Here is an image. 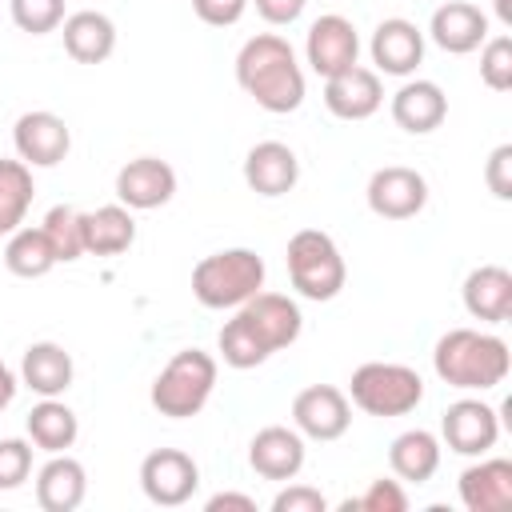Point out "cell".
Masks as SVG:
<instances>
[{"mask_svg":"<svg viewBox=\"0 0 512 512\" xmlns=\"http://www.w3.org/2000/svg\"><path fill=\"white\" fill-rule=\"evenodd\" d=\"M288 280L292 288L304 296V300H336L344 280H348V268H344V256L336 248V240L320 228H300L292 240H288Z\"/></svg>","mask_w":512,"mask_h":512,"instance_id":"8992f818","label":"cell"},{"mask_svg":"<svg viewBox=\"0 0 512 512\" xmlns=\"http://www.w3.org/2000/svg\"><path fill=\"white\" fill-rule=\"evenodd\" d=\"M248 464H252L256 476L288 484V480H296L300 468H304V436H300L296 428H288V424H268V428H260V432L252 436V444H248Z\"/></svg>","mask_w":512,"mask_h":512,"instance_id":"e0dca14e","label":"cell"},{"mask_svg":"<svg viewBox=\"0 0 512 512\" xmlns=\"http://www.w3.org/2000/svg\"><path fill=\"white\" fill-rule=\"evenodd\" d=\"M232 320L252 336V344H256L264 356H272V352L296 344V340H300V328H304L300 304H296L292 296H284V292H264V288H260L256 296H248V300L236 308Z\"/></svg>","mask_w":512,"mask_h":512,"instance_id":"52a82bcc","label":"cell"},{"mask_svg":"<svg viewBox=\"0 0 512 512\" xmlns=\"http://www.w3.org/2000/svg\"><path fill=\"white\" fill-rule=\"evenodd\" d=\"M368 208L380 216V220H412L416 212H424L428 204V180L416 172V168H404V164H384L368 176Z\"/></svg>","mask_w":512,"mask_h":512,"instance_id":"30bf717a","label":"cell"},{"mask_svg":"<svg viewBox=\"0 0 512 512\" xmlns=\"http://www.w3.org/2000/svg\"><path fill=\"white\" fill-rule=\"evenodd\" d=\"M396 128L412 132V136H428L444 124L448 116V96L436 80H404L396 92H392V104H388Z\"/></svg>","mask_w":512,"mask_h":512,"instance_id":"ffe728a7","label":"cell"},{"mask_svg":"<svg viewBox=\"0 0 512 512\" xmlns=\"http://www.w3.org/2000/svg\"><path fill=\"white\" fill-rule=\"evenodd\" d=\"M492 4H496L500 24H504V28H512V0H492Z\"/></svg>","mask_w":512,"mask_h":512,"instance_id":"b9f144b4","label":"cell"},{"mask_svg":"<svg viewBox=\"0 0 512 512\" xmlns=\"http://www.w3.org/2000/svg\"><path fill=\"white\" fill-rule=\"evenodd\" d=\"M40 232L48 236L56 264H72V260H80V256H84V240H80V212H76V208H68V204L48 208V216H44Z\"/></svg>","mask_w":512,"mask_h":512,"instance_id":"4dcf8cb0","label":"cell"},{"mask_svg":"<svg viewBox=\"0 0 512 512\" xmlns=\"http://www.w3.org/2000/svg\"><path fill=\"white\" fill-rule=\"evenodd\" d=\"M212 388H216V356L204 348H180L152 380L148 400L160 416L188 420L208 404Z\"/></svg>","mask_w":512,"mask_h":512,"instance_id":"3957f363","label":"cell"},{"mask_svg":"<svg viewBox=\"0 0 512 512\" xmlns=\"http://www.w3.org/2000/svg\"><path fill=\"white\" fill-rule=\"evenodd\" d=\"M380 104H384V84L376 68L352 64L324 80V108L336 120H368L380 112Z\"/></svg>","mask_w":512,"mask_h":512,"instance_id":"9a60e30c","label":"cell"},{"mask_svg":"<svg viewBox=\"0 0 512 512\" xmlns=\"http://www.w3.org/2000/svg\"><path fill=\"white\" fill-rule=\"evenodd\" d=\"M352 424V400L336 384H308L292 400V428L308 440H340Z\"/></svg>","mask_w":512,"mask_h":512,"instance_id":"8fae6325","label":"cell"},{"mask_svg":"<svg viewBox=\"0 0 512 512\" xmlns=\"http://www.w3.org/2000/svg\"><path fill=\"white\" fill-rule=\"evenodd\" d=\"M60 36H64V52L76 64H104L116 52V24L96 8L68 12L60 24Z\"/></svg>","mask_w":512,"mask_h":512,"instance_id":"cb8c5ba5","label":"cell"},{"mask_svg":"<svg viewBox=\"0 0 512 512\" xmlns=\"http://www.w3.org/2000/svg\"><path fill=\"white\" fill-rule=\"evenodd\" d=\"M32 476V440L8 436L0 440V492L20 488Z\"/></svg>","mask_w":512,"mask_h":512,"instance_id":"e575fe53","label":"cell"},{"mask_svg":"<svg viewBox=\"0 0 512 512\" xmlns=\"http://www.w3.org/2000/svg\"><path fill=\"white\" fill-rule=\"evenodd\" d=\"M300 180V160L284 140H260L244 156V184L256 196H284Z\"/></svg>","mask_w":512,"mask_h":512,"instance_id":"ac0fdd59","label":"cell"},{"mask_svg":"<svg viewBox=\"0 0 512 512\" xmlns=\"http://www.w3.org/2000/svg\"><path fill=\"white\" fill-rule=\"evenodd\" d=\"M324 508H328V500L312 484H288L272 496V512H324Z\"/></svg>","mask_w":512,"mask_h":512,"instance_id":"d590c367","label":"cell"},{"mask_svg":"<svg viewBox=\"0 0 512 512\" xmlns=\"http://www.w3.org/2000/svg\"><path fill=\"white\" fill-rule=\"evenodd\" d=\"M208 512H256V500L244 496V492H216L204 500Z\"/></svg>","mask_w":512,"mask_h":512,"instance_id":"ab89813d","label":"cell"},{"mask_svg":"<svg viewBox=\"0 0 512 512\" xmlns=\"http://www.w3.org/2000/svg\"><path fill=\"white\" fill-rule=\"evenodd\" d=\"M304 60L316 76H336L344 68H352L360 60V36H356V24L340 12H328L320 20H312L308 28V40H304Z\"/></svg>","mask_w":512,"mask_h":512,"instance_id":"7c38bea8","label":"cell"},{"mask_svg":"<svg viewBox=\"0 0 512 512\" xmlns=\"http://www.w3.org/2000/svg\"><path fill=\"white\" fill-rule=\"evenodd\" d=\"M176 196V172L160 156H136L116 172V200L132 212L164 208Z\"/></svg>","mask_w":512,"mask_h":512,"instance_id":"5bb4252c","label":"cell"},{"mask_svg":"<svg viewBox=\"0 0 512 512\" xmlns=\"http://www.w3.org/2000/svg\"><path fill=\"white\" fill-rule=\"evenodd\" d=\"M440 440L456 456H488L496 448V440H500V416H496L492 404H484L476 396H464V400L444 408Z\"/></svg>","mask_w":512,"mask_h":512,"instance_id":"9c48e42d","label":"cell"},{"mask_svg":"<svg viewBox=\"0 0 512 512\" xmlns=\"http://www.w3.org/2000/svg\"><path fill=\"white\" fill-rule=\"evenodd\" d=\"M460 504L468 512H504L512 504V460L480 456L460 472Z\"/></svg>","mask_w":512,"mask_h":512,"instance_id":"44dd1931","label":"cell"},{"mask_svg":"<svg viewBox=\"0 0 512 512\" xmlns=\"http://www.w3.org/2000/svg\"><path fill=\"white\" fill-rule=\"evenodd\" d=\"M36 184H32V168L24 160H0V236L16 232L32 208Z\"/></svg>","mask_w":512,"mask_h":512,"instance_id":"f546056e","label":"cell"},{"mask_svg":"<svg viewBox=\"0 0 512 512\" xmlns=\"http://www.w3.org/2000/svg\"><path fill=\"white\" fill-rule=\"evenodd\" d=\"M432 368L448 388L492 392L496 384H504V376L512 368V352L496 332L448 328L432 348Z\"/></svg>","mask_w":512,"mask_h":512,"instance_id":"7a4b0ae2","label":"cell"},{"mask_svg":"<svg viewBox=\"0 0 512 512\" xmlns=\"http://www.w3.org/2000/svg\"><path fill=\"white\" fill-rule=\"evenodd\" d=\"M80 240H84V252H92V256H120V252H128L132 240H136L132 208H124L116 200V204H100L92 212H80Z\"/></svg>","mask_w":512,"mask_h":512,"instance_id":"484cf974","label":"cell"},{"mask_svg":"<svg viewBox=\"0 0 512 512\" xmlns=\"http://www.w3.org/2000/svg\"><path fill=\"white\" fill-rule=\"evenodd\" d=\"M236 84L272 116L296 112L304 104V68L296 60V48L276 32L244 40V48L236 52Z\"/></svg>","mask_w":512,"mask_h":512,"instance_id":"6da1fadb","label":"cell"},{"mask_svg":"<svg viewBox=\"0 0 512 512\" xmlns=\"http://www.w3.org/2000/svg\"><path fill=\"white\" fill-rule=\"evenodd\" d=\"M440 440L428 432V428H408L392 440L388 448V464L396 472L400 484H428L440 468Z\"/></svg>","mask_w":512,"mask_h":512,"instance_id":"4316f807","label":"cell"},{"mask_svg":"<svg viewBox=\"0 0 512 512\" xmlns=\"http://www.w3.org/2000/svg\"><path fill=\"white\" fill-rule=\"evenodd\" d=\"M72 376H76V364L72 356L64 352V344L56 340H36L24 348V360H20V384L36 396H64L72 388Z\"/></svg>","mask_w":512,"mask_h":512,"instance_id":"d4e9b609","label":"cell"},{"mask_svg":"<svg viewBox=\"0 0 512 512\" xmlns=\"http://www.w3.org/2000/svg\"><path fill=\"white\" fill-rule=\"evenodd\" d=\"M4 268L12 276H24V280H36V276H48L56 268V256H52V244L48 236L36 228H16L8 232V244H4Z\"/></svg>","mask_w":512,"mask_h":512,"instance_id":"f1b7e54d","label":"cell"},{"mask_svg":"<svg viewBox=\"0 0 512 512\" xmlns=\"http://www.w3.org/2000/svg\"><path fill=\"white\" fill-rule=\"evenodd\" d=\"M244 8H248V0H192V12H196L204 24H212V28L236 24V20L244 16Z\"/></svg>","mask_w":512,"mask_h":512,"instance_id":"74e56055","label":"cell"},{"mask_svg":"<svg viewBox=\"0 0 512 512\" xmlns=\"http://www.w3.org/2000/svg\"><path fill=\"white\" fill-rule=\"evenodd\" d=\"M248 4H256V12H260L268 24L284 28V24H296V20L304 16V4H308V0H248Z\"/></svg>","mask_w":512,"mask_h":512,"instance_id":"f35d334b","label":"cell"},{"mask_svg":"<svg viewBox=\"0 0 512 512\" xmlns=\"http://www.w3.org/2000/svg\"><path fill=\"white\" fill-rule=\"evenodd\" d=\"M264 288V260L252 248H224L192 268V296L204 308H240Z\"/></svg>","mask_w":512,"mask_h":512,"instance_id":"277c9868","label":"cell"},{"mask_svg":"<svg viewBox=\"0 0 512 512\" xmlns=\"http://www.w3.org/2000/svg\"><path fill=\"white\" fill-rule=\"evenodd\" d=\"M344 512H404L408 508V492L400 488V480H372L364 496L344 500Z\"/></svg>","mask_w":512,"mask_h":512,"instance_id":"836d02e7","label":"cell"},{"mask_svg":"<svg viewBox=\"0 0 512 512\" xmlns=\"http://www.w3.org/2000/svg\"><path fill=\"white\" fill-rule=\"evenodd\" d=\"M464 308L472 320L484 324H504L512 316V272L500 264H480L464 276Z\"/></svg>","mask_w":512,"mask_h":512,"instance_id":"603a6c76","label":"cell"},{"mask_svg":"<svg viewBox=\"0 0 512 512\" xmlns=\"http://www.w3.org/2000/svg\"><path fill=\"white\" fill-rule=\"evenodd\" d=\"M16 388H20V380H16V372L0 360V412L12 404V396H16Z\"/></svg>","mask_w":512,"mask_h":512,"instance_id":"60d3db41","label":"cell"},{"mask_svg":"<svg viewBox=\"0 0 512 512\" xmlns=\"http://www.w3.org/2000/svg\"><path fill=\"white\" fill-rule=\"evenodd\" d=\"M428 36L436 48L452 56H468L488 40V16L468 0H444L428 20Z\"/></svg>","mask_w":512,"mask_h":512,"instance_id":"d6986e66","label":"cell"},{"mask_svg":"<svg viewBox=\"0 0 512 512\" xmlns=\"http://www.w3.org/2000/svg\"><path fill=\"white\" fill-rule=\"evenodd\" d=\"M368 52H372V64L376 72L384 76H412L424 60V32L404 20V16H388L372 28V40H368Z\"/></svg>","mask_w":512,"mask_h":512,"instance_id":"2e32d148","label":"cell"},{"mask_svg":"<svg viewBox=\"0 0 512 512\" xmlns=\"http://www.w3.org/2000/svg\"><path fill=\"white\" fill-rule=\"evenodd\" d=\"M8 12H12V24L28 36H44V32H56L64 24V0H8Z\"/></svg>","mask_w":512,"mask_h":512,"instance_id":"1f68e13d","label":"cell"},{"mask_svg":"<svg viewBox=\"0 0 512 512\" xmlns=\"http://www.w3.org/2000/svg\"><path fill=\"white\" fill-rule=\"evenodd\" d=\"M140 488L160 508H180L200 488V468L180 448H156L140 460Z\"/></svg>","mask_w":512,"mask_h":512,"instance_id":"ba28073f","label":"cell"},{"mask_svg":"<svg viewBox=\"0 0 512 512\" xmlns=\"http://www.w3.org/2000/svg\"><path fill=\"white\" fill-rule=\"evenodd\" d=\"M24 428H28V440L40 448V452H68L80 436V420L76 412L56 400V396H40V404H32V412L24 416Z\"/></svg>","mask_w":512,"mask_h":512,"instance_id":"83f0119b","label":"cell"},{"mask_svg":"<svg viewBox=\"0 0 512 512\" xmlns=\"http://www.w3.org/2000/svg\"><path fill=\"white\" fill-rule=\"evenodd\" d=\"M348 400L368 412V416H408L420 400H424V380L416 368L408 364H392V360H368L352 372L348 380Z\"/></svg>","mask_w":512,"mask_h":512,"instance_id":"5b68a950","label":"cell"},{"mask_svg":"<svg viewBox=\"0 0 512 512\" xmlns=\"http://www.w3.org/2000/svg\"><path fill=\"white\" fill-rule=\"evenodd\" d=\"M484 184L496 200H512V144L492 148V156L484 164Z\"/></svg>","mask_w":512,"mask_h":512,"instance_id":"8d00e7d4","label":"cell"},{"mask_svg":"<svg viewBox=\"0 0 512 512\" xmlns=\"http://www.w3.org/2000/svg\"><path fill=\"white\" fill-rule=\"evenodd\" d=\"M12 144L28 168H56L72 148V128L64 124V116L36 108L12 124Z\"/></svg>","mask_w":512,"mask_h":512,"instance_id":"4fadbf2b","label":"cell"},{"mask_svg":"<svg viewBox=\"0 0 512 512\" xmlns=\"http://www.w3.org/2000/svg\"><path fill=\"white\" fill-rule=\"evenodd\" d=\"M480 80L492 92L512 88V36H488L480 44Z\"/></svg>","mask_w":512,"mask_h":512,"instance_id":"d6a6232c","label":"cell"},{"mask_svg":"<svg viewBox=\"0 0 512 512\" xmlns=\"http://www.w3.org/2000/svg\"><path fill=\"white\" fill-rule=\"evenodd\" d=\"M88 496V472L76 456L52 452L36 472V504L44 512H76Z\"/></svg>","mask_w":512,"mask_h":512,"instance_id":"7402d4cb","label":"cell"}]
</instances>
